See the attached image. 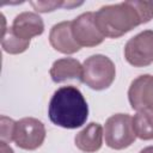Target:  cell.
<instances>
[{
	"label": "cell",
	"instance_id": "1",
	"mask_svg": "<svg viewBox=\"0 0 153 153\" xmlns=\"http://www.w3.org/2000/svg\"><path fill=\"white\" fill-rule=\"evenodd\" d=\"M151 19H153V2L151 1H123L102 6L94 12L98 30L109 38H118Z\"/></svg>",
	"mask_w": 153,
	"mask_h": 153
},
{
	"label": "cell",
	"instance_id": "2",
	"mask_svg": "<svg viewBox=\"0 0 153 153\" xmlns=\"http://www.w3.org/2000/svg\"><path fill=\"white\" fill-rule=\"evenodd\" d=\"M48 115L55 126L65 129H76L86 123L88 105L78 87L73 85L61 86L50 98Z\"/></svg>",
	"mask_w": 153,
	"mask_h": 153
},
{
	"label": "cell",
	"instance_id": "3",
	"mask_svg": "<svg viewBox=\"0 0 153 153\" xmlns=\"http://www.w3.org/2000/svg\"><path fill=\"white\" fill-rule=\"evenodd\" d=\"M115 76V63L105 55L96 54L82 62L80 81L92 90L102 91L110 87Z\"/></svg>",
	"mask_w": 153,
	"mask_h": 153
},
{
	"label": "cell",
	"instance_id": "4",
	"mask_svg": "<svg viewBox=\"0 0 153 153\" xmlns=\"http://www.w3.org/2000/svg\"><path fill=\"white\" fill-rule=\"evenodd\" d=\"M103 129L106 146L116 151L128 148L136 139L133 117L128 114H115L110 116Z\"/></svg>",
	"mask_w": 153,
	"mask_h": 153
},
{
	"label": "cell",
	"instance_id": "5",
	"mask_svg": "<svg viewBox=\"0 0 153 153\" xmlns=\"http://www.w3.org/2000/svg\"><path fill=\"white\" fill-rule=\"evenodd\" d=\"M47 131L42 121L35 117H24L16 122L13 141L17 147L35 151L44 142Z\"/></svg>",
	"mask_w": 153,
	"mask_h": 153
},
{
	"label": "cell",
	"instance_id": "6",
	"mask_svg": "<svg viewBox=\"0 0 153 153\" xmlns=\"http://www.w3.org/2000/svg\"><path fill=\"white\" fill-rule=\"evenodd\" d=\"M124 59L134 67L153 63V30H143L131 37L124 45Z\"/></svg>",
	"mask_w": 153,
	"mask_h": 153
},
{
	"label": "cell",
	"instance_id": "7",
	"mask_svg": "<svg viewBox=\"0 0 153 153\" xmlns=\"http://www.w3.org/2000/svg\"><path fill=\"white\" fill-rule=\"evenodd\" d=\"M72 32L79 47H96L104 41L94 22V12H84L72 20Z\"/></svg>",
	"mask_w": 153,
	"mask_h": 153
},
{
	"label": "cell",
	"instance_id": "8",
	"mask_svg": "<svg viewBox=\"0 0 153 153\" xmlns=\"http://www.w3.org/2000/svg\"><path fill=\"white\" fill-rule=\"evenodd\" d=\"M128 99L135 111H153V75L142 74L135 78L129 86Z\"/></svg>",
	"mask_w": 153,
	"mask_h": 153
},
{
	"label": "cell",
	"instance_id": "9",
	"mask_svg": "<svg viewBox=\"0 0 153 153\" xmlns=\"http://www.w3.org/2000/svg\"><path fill=\"white\" fill-rule=\"evenodd\" d=\"M50 45L59 53L71 55L80 50L72 32V22L65 20L55 24L49 32Z\"/></svg>",
	"mask_w": 153,
	"mask_h": 153
},
{
	"label": "cell",
	"instance_id": "10",
	"mask_svg": "<svg viewBox=\"0 0 153 153\" xmlns=\"http://www.w3.org/2000/svg\"><path fill=\"white\" fill-rule=\"evenodd\" d=\"M11 27L19 38L30 41L32 37H36L43 33L44 23H43V19L37 13L26 11L14 17Z\"/></svg>",
	"mask_w": 153,
	"mask_h": 153
},
{
	"label": "cell",
	"instance_id": "11",
	"mask_svg": "<svg viewBox=\"0 0 153 153\" xmlns=\"http://www.w3.org/2000/svg\"><path fill=\"white\" fill-rule=\"evenodd\" d=\"M103 137V127L97 122H91L75 135L74 143L76 148L85 153H94L102 148Z\"/></svg>",
	"mask_w": 153,
	"mask_h": 153
},
{
	"label": "cell",
	"instance_id": "12",
	"mask_svg": "<svg viewBox=\"0 0 153 153\" xmlns=\"http://www.w3.org/2000/svg\"><path fill=\"white\" fill-rule=\"evenodd\" d=\"M81 71H82V65L76 59L62 57L53 63L49 73L54 82L61 84L67 80L80 79Z\"/></svg>",
	"mask_w": 153,
	"mask_h": 153
},
{
	"label": "cell",
	"instance_id": "13",
	"mask_svg": "<svg viewBox=\"0 0 153 153\" xmlns=\"http://www.w3.org/2000/svg\"><path fill=\"white\" fill-rule=\"evenodd\" d=\"M133 127L136 137L141 140H153V111H136L133 117Z\"/></svg>",
	"mask_w": 153,
	"mask_h": 153
},
{
	"label": "cell",
	"instance_id": "14",
	"mask_svg": "<svg viewBox=\"0 0 153 153\" xmlns=\"http://www.w3.org/2000/svg\"><path fill=\"white\" fill-rule=\"evenodd\" d=\"M29 45H30V41L19 38L13 32L11 26L2 30V32H1V47H2L4 51L12 54V55H17V54L24 53L29 48Z\"/></svg>",
	"mask_w": 153,
	"mask_h": 153
},
{
	"label": "cell",
	"instance_id": "15",
	"mask_svg": "<svg viewBox=\"0 0 153 153\" xmlns=\"http://www.w3.org/2000/svg\"><path fill=\"white\" fill-rule=\"evenodd\" d=\"M16 122L12 118L7 117V116H1L0 117V136H1V141L5 142H11L13 141V134H14V128H16Z\"/></svg>",
	"mask_w": 153,
	"mask_h": 153
},
{
	"label": "cell",
	"instance_id": "16",
	"mask_svg": "<svg viewBox=\"0 0 153 153\" xmlns=\"http://www.w3.org/2000/svg\"><path fill=\"white\" fill-rule=\"evenodd\" d=\"M66 1H30V5L41 13L53 12L60 7H65Z\"/></svg>",
	"mask_w": 153,
	"mask_h": 153
},
{
	"label": "cell",
	"instance_id": "17",
	"mask_svg": "<svg viewBox=\"0 0 153 153\" xmlns=\"http://www.w3.org/2000/svg\"><path fill=\"white\" fill-rule=\"evenodd\" d=\"M0 153H14V152H13V149L8 146L7 142L0 141Z\"/></svg>",
	"mask_w": 153,
	"mask_h": 153
},
{
	"label": "cell",
	"instance_id": "18",
	"mask_svg": "<svg viewBox=\"0 0 153 153\" xmlns=\"http://www.w3.org/2000/svg\"><path fill=\"white\" fill-rule=\"evenodd\" d=\"M140 153H153V146H148V147H145L140 151Z\"/></svg>",
	"mask_w": 153,
	"mask_h": 153
}]
</instances>
